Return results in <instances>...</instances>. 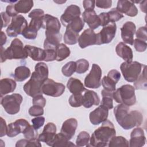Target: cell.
<instances>
[{"label":"cell","instance_id":"1","mask_svg":"<svg viewBox=\"0 0 147 147\" xmlns=\"http://www.w3.org/2000/svg\"><path fill=\"white\" fill-rule=\"evenodd\" d=\"M114 114L118 124L125 130L140 126L143 122V116L138 110L129 111V106L120 103L114 109Z\"/></svg>","mask_w":147,"mask_h":147},{"label":"cell","instance_id":"2","mask_svg":"<svg viewBox=\"0 0 147 147\" xmlns=\"http://www.w3.org/2000/svg\"><path fill=\"white\" fill-rule=\"evenodd\" d=\"M116 131L113 123L109 120L102 122V125L96 129L92 133L90 144L87 146L104 147L108 146L111 138L115 136Z\"/></svg>","mask_w":147,"mask_h":147},{"label":"cell","instance_id":"3","mask_svg":"<svg viewBox=\"0 0 147 147\" xmlns=\"http://www.w3.org/2000/svg\"><path fill=\"white\" fill-rule=\"evenodd\" d=\"M28 56L23 43L18 38H14L6 49L1 46V63L5 61L7 59H25Z\"/></svg>","mask_w":147,"mask_h":147},{"label":"cell","instance_id":"4","mask_svg":"<svg viewBox=\"0 0 147 147\" xmlns=\"http://www.w3.org/2000/svg\"><path fill=\"white\" fill-rule=\"evenodd\" d=\"M113 99L117 103H122L129 107L134 105L136 103L134 87L130 84L122 86L114 91Z\"/></svg>","mask_w":147,"mask_h":147},{"label":"cell","instance_id":"5","mask_svg":"<svg viewBox=\"0 0 147 147\" xmlns=\"http://www.w3.org/2000/svg\"><path fill=\"white\" fill-rule=\"evenodd\" d=\"M145 65L134 61L123 62L120 65L121 71L125 78L128 82H134L142 71V68Z\"/></svg>","mask_w":147,"mask_h":147},{"label":"cell","instance_id":"6","mask_svg":"<svg viewBox=\"0 0 147 147\" xmlns=\"http://www.w3.org/2000/svg\"><path fill=\"white\" fill-rule=\"evenodd\" d=\"M22 101L21 95L15 93L2 97L1 104L7 114L14 115L20 111Z\"/></svg>","mask_w":147,"mask_h":147},{"label":"cell","instance_id":"7","mask_svg":"<svg viewBox=\"0 0 147 147\" xmlns=\"http://www.w3.org/2000/svg\"><path fill=\"white\" fill-rule=\"evenodd\" d=\"M44 82V80L34 71L30 79L24 84V90L28 95L33 98L38 95H42L41 86Z\"/></svg>","mask_w":147,"mask_h":147},{"label":"cell","instance_id":"8","mask_svg":"<svg viewBox=\"0 0 147 147\" xmlns=\"http://www.w3.org/2000/svg\"><path fill=\"white\" fill-rule=\"evenodd\" d=\"M28 26V22L22 15H17L11 19L10 24L6 29V32L10 37H17L18 34H22L24 30Z\"/></svg>","mask_w":147,"mask_h":147},{"label":"cell","instance_id":"9","mask_svg":"<svg viewBox=\"0 0 147 147\" xmlns=\"http://www.w3.org/2000/svg\"><path fill=\"white\" fill-rule=\"evenodd\" d=\"M65 89V87L63 84L48 78L43 82L41 86L42 94L52 97L60 96L64 93Z\"/></svg>","mask_w":147,"mask_h":147},{"label":"cell","instance_id":"10","mask_svg":"<svg viewBox=\"0 0 147 147\" xmlns=\"http://www.w3.org/2000/svg\"><path fill=\"white\" fill-rule=\"evenodd\" d=\"M117 30L115 22H110L103 26L102 29L96 34V45L110 43L114 38Z\"/></svg>","mask_w":147,"mask_h":147},{"label":"cell","instance_id":"11","mask_svg":"<svg viewBox=\"0 0 147 147\" xmlns=\"http://www.w3.org/2000/svg\"><path fill=\"white\" fill-rule=\"evenodd\" d=\"M102 69L96 64H93L90 73L86 76L84 86L90 88H98L101 85Z\"/></svg>","mask_w":147,"mask_h":147},{"label":"cell","instance_id":"12","mask_svg":"<svg viewBox=\"0 0 147 147\" xmlns=\"http://www.w3.org/2000/svg\"><path fill=\"white\" fill-rule=\"evenodd\" d=\"M45 36L44 42V49H56L62 40V35L60 31L45 30Z\"/></svg>","mask_w":147,"mask_h":147},{"label":"cell","instance_id":"13","mask_svg":"<svg viewBox=\"0 0 147 147\" xmlns=\"http://www.w3.org/2000/svg\"><path fill=\"white\" fill-rule=\"evenodd\" d=\"M109 109L100 105L94 110L90 113L89 118L90 122L94 125H98L107 119Z\"/></svg>","mask_w":147,"mask_h":147},{"label":"cell","instance_id":"14","mask_svg":"<svg viewBox=\"0 0 147 147\" xmlns=\"http://www.w3.org/2000/svg\"><path fill=\"white\" fill-rule=\"evenodd\" d=\"M44 15V11L40 9L33 10L28 15V17L31 18V20L28 27L34 31L38 32L42 27Z\"/></svg>","mask_w":147,"mask_h":147},{"label":"cell","instance_id":"15","mask_svg":"<svg viewBox=\"0 0 147 147\" xmlns=\"http://www.w3.org/2000/svg\"><path fill=\"white\" fill-rule=\"evenodd\" d=\"M81 14L80 7L75 5L68 6L60 17V21L63 26H67L74 19L80 17Z\"/></svg>","mask_w":147,"mask_h":147},{"label":"cell","instance_id":"16","mask_svg":"<svg viewBox=\"0 0 147 147\" xmlns=\"http://www.w3.org/2000/svg\"><path fill=\"white\" fill-rule=\"evenodd\" d=\"M136 25L131 21L126 22L121 28V37L124 42L132 45L134 41V34L136 32Z\"/></svg>","mask_w":147,"mask_h":147},{"label":"cell","instance_id":"17","mask_svg":"<svg viewBox=\"0 0 147 147\" xmlns=\"http://www.w3.org/2000/svg\"><path fill=\"white\" fill-rule=\"evenodd\" d=\"M29 122L25 119H19L7 125L6 135L9 137H14L25 130L29 125Z\"/></svg>","mask_w":147,"mask_h":147},{"label":"cell","instance_id":"18","mask_svg":"<svg viewBox=\"0 0 147 147\" xmlns=\"http://www.w3.org/2000/svg\"><path fill=\"white\" fill-rule=\"evenodd\" d=\"M78 43L79 47L83 49L90 45H96V33L90 28L84 30L79 36Z\"/></svg>","mask_w":147,"mask_h":147},{"label":"cell","instance_id":"19","mask_svg":"<svg viewBox=\"0 0 147 147\" xmlns=\"http://www.w3.org/2000/svg\"><path fill=\"white\" fill-rule=\"evenodd\" d=\"M146 142V137L144 131L141 127L134 129L130 134V139L129 142L130 147H141Z\"/></svg>","mask_w":147,"mask_h":147},{"label":"cell","instance_id":"20","mask_svg":"<svg viewBox=\"0 0 147 147\" xmlns=\"http://www.w3.org/2000/svg\"><path fill=\"white\" fill-rule=\"evenodd\" d=\"M116 9L122 14L124 13L130 17H135L138 14L137 7L135 6L134 2L131 1H118Z\"/></svg>","mask_w":147,"mask_h":147},{"label":"cell","instance_id":"21","mask_svg":"<svg viewBox=\"0 0 147 147\" xmlns=\"http://www.w3.org/2000/svg\"><path fill=\"white\" fill-rule=\"evenodd\" d=\"M77 126V120L74 118H69L63 122L60 130V133L69 140L74 136Z\"/></svg>","mask_w":147,"mask_h":147},{"label":"cell","instance_id":"22","mask_svg":"<svg viewBox=\"0 0 147 147\" xmlns=\"http://www.w3.org/2000/svg\"><path fill=\"white\" fill-rule=\"evenodd\" d=\"M82 18L83 21L87 24L90 29L94 30L100 26L99 18L94 10H84L82 13Z\"/></svg>","mask_w":147,"mask_h":147},{"label":"cell","instance_id":"23","mask_svg":"<svg viewBox=\"0 0 147 147\" xmlns=\"http://www.w3.org/2000/svg\"><path fill=\"white\" fill-rule=\"evenodd\" d=\"M56 126L52 122H48L44 126L42 132L38 136V140L48 144L53 139L56 135Z\"/></svg>","mask_w":147,"mask_h":147},{"label":"cell","instance_id":"24","mask_svg":"<svg viewBox=\"0 0 147 147\" xmlns=\"http://www.w3.org/2000/svg\"><path fill=\"white\" fill-rule=\"evenodd\" d=\"M100 103V98L98 94L94 91L86 89L83 93V104L86 108H90L93 105H98Z\"/></svg>","mask_w":147,"mask_h":147},{"label":"cell","instance_id":"25","mask_svg":"<svg viewBox=\"0 0 147 147\" xmlns=\"http://www.w3.org/2000/svg\"><path fill=\"white\" fill-rule=\"evenodd\" d=\"M24 49L28 56L34 61H42L45 59L46 54L44 49L29 45H26Z\"/></svg>","mask_w":147,"mask_h":147},{"label":"cell","instance_id":"26","mask_svg":"<svg viewBox=\"0 0 147 147\" xmlns=\"http://www.w3.org/2000/svg\"><path fill=\"white\" fill-rule=\"evenodd\" d=\"M42 28L45 29V30L60 31L61 25L57 17L46 14L44 16Z\"/></svg>","mask_w":147,"mask_h":147},{"label":"cell","instance_id":"27","mask_svg":"<svg viewBox=\"0 0 147 147\" xmlns=\"http://www.w3.org/2000/svg\"><path fill=\"white\" fill-rule=\"evenodd\" d=\"M115 52L118 56L125 61L130 62L133 60V54L132 49L123 42L118 43L115 47Z\"/></svg>","mask_w":147,"mask_h":147},{"label":"cell","instance_id":"28","mask_svg":"<svg viewBox=\"0 0 147 147\" xmlns=\"http://www.w3.org/2000/svg\"><path fill=\"white\" fill-rule=\"evenodd\" d=\"M17 86L16 80L10 78H4L0 80V94L1 97L13 92Z\"/></svg>","mask_w":147,"mask_h":147},{"label":"cell","instance_id":"29","mask_svg":"<svg viewBox=\"0 0 147 147\" xmlns=\"http://www.w3.org/2000/svg\"><path fill=\"white\" fill-rule=\"evenodd\" d=\"M67 87L72 94H82L86 90L82 82L75 78H69L68 80Z\"/></svg>","mask_w":147,"mask_h":147},{"label":"cell","instance_id":"30","mask_svg":"<svg viewBox=\"0 0 147 147\" xmlns=\"http://www.w3.org/2000/svg\"><path fill=\"white\" fill-rule=\"evenodd\" d=\"M48 145L53 147L75 146L74 144L70 142L69 140H68L67 137L61 133L56 134L53 139L48 144Z\"/></svg>","mask_w":147,"mask_h":147},{"label":"cell","instance_id":"31","mask_svg":"<svg viewBox=\"0 0 147 147\" xmlns=\"http://www.w3.org/2000/svg\"><path fill=\"white\" fill-rule=\"evenodd\" d=\"M31 72L29 68L26 66L17 67L14 71V78L17 82H22L30 76Z\"/></svg>","mask_w":147,"mask_h":147},{"label":"cell","instance_id":"32","mask_svg":"<svg viewBox=\"0 0 147 147\" xmlns=\"http://www.w3.org/2000/svg\"><path fill=\"white\" fill-rule=\"evenodd\" d=\"M15 9L18 13H28L33 6V1L32 0H21L14 4Z\"/></svg>","mask_w":147,"mask_h":147},{"label":"cell","instance_id":"33","mask_svg":"<svg viewBox=\"0 0 147 147\" xmlns=\"http://www.w3.org/2000/svg\"><path fill=\"white\" fill-rule=\"evenodd\" d=\"M71 53L70 49L64 44L60 43L56 48V60L61 61L67 58Z\"/></svg>","mask_w":147,"mask_h":147},{"label":"cell","instance_id":"34","mask_svg":"<svg viewBox=\"0 0 147 147\" xmlns=\"http://www.w3.org/2000/svg\"><path fill=\"white\" fill-rule=\"evenodd\" d=\"M113 92L114 91H108L105 89L102 90L101 92L102 96L101 105L105 106L108 109H111L113 108Z\"/></svg>","mask_w":147,"mask_h":147},{"label":"cell","instance_id":"35","mask_svg":"<svg viewBox=\"0 0 147 147\" xmlns=\"http://www.w3.org/2000/svg\"><path fill=\"white\" fill-rule=\"evenodd\" d=\"M146 65L142 69V73L140 74L134 83L135 90H146Z\"/></svg>","mask_w":147,"mask_h":147},{"label":"cell","instance_id":"36","mask_svg":"<svg viewBox=\"0 0 147 147\" xmlns=\"http://www.w3.org/2000/svg\"><path fill=\"white\" fill-rule=\"evenodd\" d=\"M79 37V33H77L71 29L66 28L65 33L64 34V41L66 44L74 45L78 42Z\"/></svg>","mask_w":147,"mask_h":147},{"label":"cell","instance_id":"37","mask_svg":"<svg viewBox=\"0 0 147 147\" xmlns=\"http://www.w3.org/2000/svg\"><path fill=\"white\" fill-rule=\"evenodd\" d=\"M34 72L44 81L48 78V67L47 65L42 62L38 63L34 68Z\"/></svg>","mask_w":147,"mask_h":147},{"label":"cell","instance_id":"38","mask_svg":"<svg viewBox=\"0 0 147 147\" xmlns=\"http://www.w3.org/2000/svg\"><path fill=\"white\" fill-rule=\"evenodd\" d=\"M84 26V22L83 19L80 17H76L67 26L66 28L71 29V30L79 33L83 28Z\"/></svg>","mask_w":147,"mask_h":147},{"label":"cell","instance_id":"39","mask_svg":"<svg viewBox=\"0 0 147 147\" xmlns=\"http://www.w3.org/2000/svg\"><path fill=\"white\" fill-rule=\"evenodd\" d=\"M109 147H116V146H129V141L122 136H115L113 137L110 140L108 146Z\"/></svg>","mask_w":147,"mask_h":147},{"label":"cell","instance_id":"40","mask_svg":"<svg viewBox=\"0 0 147 147\" xmlns=\"http://www.w3.org/2000/svg\"><path fill=\"white\" fill-rule=\"evenodd\" d=\"M16 147H26V146H41L40 141L38 138L28 140V139H22L18 140L16 144Z\"/></svg>","mask_w":147,"mask_h":147},{"label":"cell","instance_id":"41","mask_svg":"<svg viewBox=\"0 0 147 147\" xmlns=\"http://www.w3.org/2000/svg\"><path fill=\"white\" fill-rule=\"evenodd\" d=\"M117 83L109 75L105 76L101 81V84L105 90L114 91Z\"/></svg>","mask_w":147,"mask_h":147},{"label":"cell","instance_id":"42","mask_svg":"<svg viewBox=\"0 0 147 147\" xmlns=\"http://www.w3.org/2000/svg\"><path fill=\"white\" fill-rule=\"evenodd\" d=\"M76 64L75 61H71L67 63L61 68V72L65 76H71L75 72H76Z\"/></svg>","mask_w":147,"mask_h":147},{"label":"cell","instance_id":"43","mask_svg":"<svg viewBox=\"0 0 147 147\" xmlns=\"http://www.w3.org/2000/svg\"><path fill=\"white\" fill-rule=\"evenodd\" d=\"M90 134L86 131H82L77 136L76 140V145L78 146H86L90 141Z\"/></svg>","mask_w":147,"mask_h":147},{"label":"cell","instance_id":"44","mask_svg":"<svg viewBox=\"0 0 147 147\" xmlns=\"http://www.w3.org/2000/svg\"><path fill=\"white\" fill-rule=\"evenodd\" d=\"M76 62V72L79 74H82L85 73L89 68V62L84 59H81L78 60Z\"/></svg>","mask_w":147,"mask_h":147},{"label":"cell","instance_id":"45","mask_svg":"<svg viewBox=\"0 0 147 147\" xmlns=\"http://www.w3.org/2000/svg\"><path fill=\"white\" fill-rule=\"evenodd\" d=\"M83 93L72 94L71 95L68 100L70 106L74 107H78L82 106L83 104Z\"/></svg>","mask_w":147,"mask_h":147},{"label":"cell","instance_id":"46","mask_svg":"<svg viewBox=\"0 0 147 147\" xmlns=\"http://www.w3.org/2000/svg\"><path fill=\"white\" fill-rule=\"evenodd\" d=\"M109 22H115L123 17V15L116 8L112 9L107 13Z\"/></svg>","mask_w":147,"mask_h":147},{"label":"cell","instance_id":"47","mask_svg":"<svg viewBox=\"0 0 147 147\" xmlns=\"http://www.w3.org/2000/svg\"><path fill=\"white\" fill-rule=\"evenodd\" d=\"M22 134H24L25 138L28 140H31L36 138H38V133L36 129H35L33 126L29 125L25 130L23 131Z\"/></svg>","mask_w":147,"mask_h":147},{"label":"cell","instance_id":"48","mask_svg":"<svg viewBox=\"0 0 147 147\" xmlns=\"http://www.w3.org/2000/svg\"><path fill=\"white\" fill-rule=\"evenodd\" d=\"M43 107L38 106V105H33L30 107L29 109V114L31 116L38 117L43 115L44 114V109Z\"/></svg>","mask_w":147,"mask_h":147},{"label":"cell","instance_id":"49","mask_svg":"<svg viewBox=\"0 0 147 147\" xmlns=\"http://www.w3.org/2000/svg\"><path fill=\"white\" fill-rule=\"evenodd\" d=\"M133 45H134L136 50L139 52H144L147 47V44L146 41H142L138 38H136L134 40Z\"/></svg>","mask_w":147,"mask_h":147},{"label":"cell","instance_id":"50","mask_svg":"<svg viewBox=\"0 0 147 147\" xmlns=\"http://www.w3.org/2000/svg\"><path fill=\"white\" fill-rule=\"evenodd\" d=\"M136 35L137 38L141 40L144 41L147 40V35H146V26H142L138 29L136 32Z\"/></svg>","mask_w":147,"mask_h":147},{"label":"cell","instance_id":"51","mask_svg":"<svg viewBox=\"0 0 147 147\" xmlns=\"http://www.w3.org/2000/svg\"><path fill=\"white\" fill-rule=\"evenodd\" d=\"M32 122L33 124V127L36 129L38 130V129H40L41 126H43L44 122H45V118L44 117H36V118H34L33 119H32Z\"/></svg>","mask_w":147,"mask_h":147},{"label":"cell","instance_id":"52","mask_svg":"<svg viewBox=\"0 0 147 147\" xmlns=\"http://www.w3.org/2000/svg\"><path fill=\"white\" fill-rule=\"evenodd\" d=\"M45 51L46 57L44 61L49 62L52 61L56 60V49H44Z\"/></svg>","mask_w":147,"mask_h":147},{"label":"cell","instance_id":"53","mask_svg":"<svg viewBox=\"0 0 147 147\" xmlns=\"http://www.w3.org/2000/svg\"><path fill=\"white\" fill-rule=\"evenodd\" d=\"M32 102L33 105H38L44 107L46 105V99L42 95H38L33 97Z\"/></svg>","mask_w":147,"mask_h":147},{"label":"cell","instance_id":"54","mask_svg":"<svg viewBox=\"0 0 147 147\" xmlns=\"http://www.w3.org/2000/svg\"><path fill=\"white\" fill-rule=\"evenodd\" d=\"M112 1L111 0L105 1H95V5L101 9H108L111 6Z\"/></svg>","mask_w":147,"mask_h":147},{"label":"cell","instance_id":"55","mask_svg":"<svg viewBox=\"0 0 147 147\" xmlns=\"http://www.w3.org/2000/svg\"><path fill=\"white\" fill-rule=\"evenodd\" d=\"M100 20V26H105L109 24V21L108 19L107 13H101L98 15Z\"/></svg>","mask_w":147,"mask_h":147},{"label":"cell","instance_id":"56","mask_svg":"<svg viewBox=\"0 0 147 147\" xmlns=\"http://www.w3.org/2000/svg\"><path fill=\"white\" fill-rule=\"evenodd\" d=\"M83 5L85 10H94L95 6V1L84 0L83 1Z\"/></svg>","mask_w":147,"mask_h":147},{"label":"cell","instance_id":"57","mask_svg":"<svg viewBox=\"0 0 147 147\" xmlns=\"http://www.w3.org/2000/svg\"><path fill=\"white\" fill-rule=\"evenodd\" d=\"M1 20H2L1 28H3L8 25V24H9L10 21V18L6 14V12H1Z\"/></svg>","mask_w":147,"mask_h":147},{"label":"cell","instance_id":"58","mask_svg":"<svg viewBox=\"0 0 147 147\" xmlns=\"http://www.w3.org/2000/svg\"><path fill=\"white\" fill-rule=\"evenodd\" d=\"M6 13L9 17H14L17 16L18 13L16 11L14 5H8L6 8Z\"/></svg>","mask_w":147,"mask_h":147},{"label":"cell","instance_id":"59","mask_svg":"<svg viewBox=\"0 0 147 147\" xmlns=\"http://www.w3.org/2000/svg\"><path fill=\"white\" fill-rule=\"evenodd\" d=\"M1 132H0V137H2L7 134V126L6 125L5 121L3 119V118L1 117Z\"/></svg>","mask_w":147,"mask_h":147},{"label":"cell","instance_id":"60","mask_svg":"<svg viewBox=\"0 0 147 147\" xmlns=\"http://www.w3.org/2000/svg\"><path fill=\"white\" fill-rule=\"evenodd\" d=\"M6 40L7 37L6 36V34L3 31H2L1 32V46H3V45L6 43Z\"/></svg>","mask_w":147,"mask_h":147}]
</instances>
